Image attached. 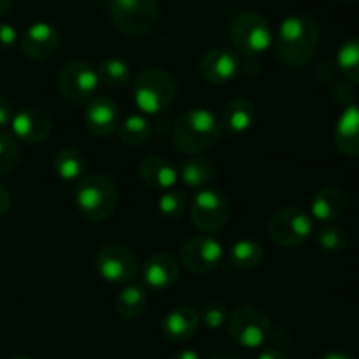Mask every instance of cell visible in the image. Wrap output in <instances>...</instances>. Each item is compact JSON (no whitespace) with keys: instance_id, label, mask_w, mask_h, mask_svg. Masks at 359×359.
Listing matches in <instances>:
<instances>
[{"instance_id":"6da1fadb","label":"cell","mask_w":359,"mask_h":359,"mask_svg":"<svg viewBox=\"0 0 359 359\" xmlns=\"http://www.w3.org/2000/svg\"><path fill=\"white\" fill-rule=\"evenodd\" d=\"M319 44V27L314 18L293 14L280 21L273 48L280 62L290 67H304L314 58Z\"/></svg>"},{"instance_id":"7a4b0ae2","label":"cell","mask_w":359,"mask_h":359,"mask_svg":"<svg viewBox=\"0 0 359 359\" xmlns=\"http://www.w3.org/2000/svg\"><path fill=\"white\" fill-rule=\"evenodd\" d=\"M221 119L210 109L195 107L182 112L172 132V142L182 154L196 156L221 139Z\"/></svg>"},{"instance_id":"3957f363","label":"cell","mask_w":359,"mask_h":359,"mask_svg":"<svg viewBox=\"0 0 359 359\" xmlns=\"http://www.w3.org/2000/svg\"><path fill=\"white\" fill-rule=\"evenodd\" d=\"M133 104L142 114L156 116L167 111L177 95V83L170 72L160 67L142 70L133 83Z\"/></svg>"},{"instance_id":"277c9868","label":"cell","mask_w":359,"mask_h":359,"mask_svg":"<svg viewBox=\"0 0 359 359\" xmlns=\"http://www.w3.org/2000/svg\"><path fill=\"white\" fill-rule=\"evenodd\" d=\"M77 210L91 223L109 219L118 205V189L112 179L104 174L83 177L76 188Z\"/></svg>"},{"instance_id":"5b68a950","label":"cell","mask_w":359,"mask_h":359,"mask_svg":"<svg viewBox=\"0 0 359 359\" xmlns=\"http://www.w3.org/2000/svg\"><path fill=\"white\" fill-rule=\"evenodd\" d=\"M230 41L245 58H258L273 44V34L263 16L242 13L230 27Z\"/></svg>"},{"instance_id":"8992f818","label":"cell","mask_w":359,"mask_h":359,"mask_svg":"<svg viewBox=\"0 0 359 359\" xmlns=\"http://www.w3.org/2000/svg\"><path fill=\"white\" fill-rule=\"evenodd\" d=\"M109 13L121 34L140 37L153 30L158 18V4L156 0H111Z\"/></svg>"},{"instance_id":"52a82bcc","label":"cell","mask_w":359,"mask_h":359,"mask_svg":"<svg viewBox=\"0 0 359 359\" xmlns=\"http://www.w3.org/2000/svg\"><path fill=\"white\" fill-rule=\"evenodd\" d=\"M228 332L231 339L244 349H259L269 342L272 335V325L262 309L255 305H244L237 309L228 319Z\"/></svg>"},{"instance_id":"ba28073f","label":"cell","mask_w":359,"mask_h":359,"mask_svg":"<svg viewBox=\"0 0 359 359\" xmlns=\"http://www.w3.org/2000/svg\"><path fill=\"white\" fill-rule=\"evenodd\" d=\"M97 69L86 60H72L62 67L58 74V91L69 104H88L98 90Z\"/></svg>"},{"instance_id":"9c48e42d","label":"cell","mask_w":359,"mask_h":359,"mask_svg":"<svg viewBox=\"0 0 359 359\" xmlns=\"http://www.w3.org/2000/svg\"><path fill=\"white\" fill-rule=\"evenodd\" d=\"M312 231V217L297 205L279 209L269 223L270 238L279 248H298L311 238Z\"/></svg>"},{"instance_id":"30bf717a","label":"cell","mask_w":359,"mask_h":359,"mask_svg":"<svg viewBox=\"0 0 359 359\" xmlns=\"http://www.w3.org/2000/svg\"><path fill=\"white\" fill-rule=\"evenodd\" d=\"M230 214L231 209L226 196L217 189L203 188L193 196L189 216L195 228L203 233H217L223 230L230 221Z\"/></svg>"},{"instance_id":"8fae6325","label":"cell","mask_w":359,"mask_h":359,"mask_svg":"<svg viewBox=\"0 0 359 359\" xmlns=\"http://www.w3.org/2000/svg\"><path fill=\"white\" fill-rule=\"evenodd\" d=\"M93 266L98 277L111 284H130L139 272L137 256L118 244L102 245L95 255Z\"/></svg>"},{"instance_id":"7c38bea8","label":"cell","mask_w":359,"mask_h":359,"mask_svg":"<svg viewBox=\"0 0 359 359\" xmlns=\"http://www.w3.org/2000/svg\"><path fill=\"white\" fill-rule=\"evenodd\" d=\"M224 248L209 235H195L188 238L181 249V265L193 273H207L221 265Z\"/></svg>"},{"instance_id":"4fadbf2b","label":"cell","mask_w":359,"mask_h":359,"mask_svg":"<svg viewBox=\"0 0 359 359\" xmlns=\"http://www.w3.org/2000/svg\"><path fill=\"white\" fill-rule=\"evenodd\" d=\"M242 69L241 58L231 49L216 48L207 53L200 62V72L207 83L214 86L228 84L238 76Z\"/></svg>"},{"instance_id":"5bb4252c","label":"cell","mask_w":359,"mask_h":359,"mask_svg":"<svg viewBox=\"0 0 359 359\" xmlns=\"http://www.w3.org/2000/svg\"><path fill=\"white\" fill-rule=\"evenodd\" d=\"M121 114L114 100L105 95L93 97L86 105L84 111V125L90 133L97 137H109L119 128Z\"/></svg>"},{"instance_id":"9a60e30c","label":"cell","mask_w":359,"mask_h":359,"mask_svg":"<svg viewBox=\"0 0 359 359\" xmlns=\"http://www.w3.org/2000/svg\"><path fill=\"white\" fill-rule=\"evenodd\" d=\"M20 46L27 58L41 62L58 51L60 32L46 21H37L25 30Z\"/></svg>"},{"instance_id":"2e32d148","label":"cell","mask_w":359,"mask_h":359,"mask_svg":"<svg viewBox=\"0 0 359 359\" xmlns=\"http://www.w3.org/2000/svg\"><path fill=\"white\" fill-rule=\"evenodd\" d=\"M53 128L51 118L44 111L35 107L21 109L20 112H14V118L11 121L14 139H20L27 144H41L49 137Z\"/></svg>"},{"instance_id":"e0dca14e","label":"cell","mask_w":359,"mask_h":359,"mask_svg":"<svg viewBox=\"0 0 359 359\" xmlns=\"http://www.w3.org/2000/svg\"><path fill=\"white\" fill-rule=\"evenodd\" d=\"M179 262L168 252H156L142 265V279L149 290L165 291L179 279Z\"/></svg>"},{"instance_id":"ac0fdd59","label":"cell","mask_w":359,"mask_h":359,"mask_svg":"<svg viewBox=\"0 0 359 359\" xmlns=\"http://www.w3.org/2000/svg\"><path fill=\"white\" fill-rule=\"evenodd\" d=\"M198 312L186 305L172 309L161 321L163 335L172 342H186V340L193 339L198 332Z\"/></svg>"},{"instance_id":"d6986e66","label":"cell","mask_w":359,"mask_h":359,"mask_svg":"<svg viewBox=\"0 0 359 359\" xmlns=\"http://www.w3.org/2000/svg\"><path fill=\"white\" fill-rule=\"evenodd\" d=\"M139 175L144 184L161 191H168L179 181V170L175 165L163 156H147L139 165Z\"/></svg>"},{"instance_id":"ffe728a7","label":"cell","mask_w":359,"mask_h":359,"mask_svg":"<svg viewBox=\"0 0 359 359\" xmlns=\"http://www.w3.org/2000/svg\"><path fill=\"white\" fill-rule=\"evenodd\" d=\"M335 147L346 156H359V105H347L337 119L333 132Z\"/></svg>"},{"instance_id":"44dd1931","label":"cell","mask_w":359,"mask_h":359,"mask_svg":"<svg viewBox=\"0 0 359 359\" xmlns=\"http://www.w3.org/2000/svg\"><path fill=\"white\" fill-rule=\"evenodd\" d=\"M256 119V109L248 97H235L224 107L221 126L228 135H244L251 130Z\"/></svg>"},{"instance_id":"7402d4cb","label":"cell","mask_w":359,"mask_h":359,"mask_svg":"<svg viewBox=\"0 0 359 359\" xmlns=\"http://www.w3.org/2000/svg\"><path fill=\"white\" fill-rule=\"evenodd\" d=\"M347 209V195L339 188H323L311 202L312 219L321 223H333Z\"/></svg>"},{"instance_id":"603a6c76","label":"cell","mask_w":359,"mask_h":359,"mask_svg":"<svg viewBox=\"0 0 359 359\" xmlns=\"http://www.w3.org/2000/svg\"><path fill=\"white\" fill-rule=\"evenodd\" d=\"M86 168V161L81 151L72 149V147H63L53 158V170L56 177L63 182L79 181Z\"/></svg>"},{"instance_id":"cb8c5ba5","label":"cell","mask_w":359,"mask_h":359,"mask_svg":"<svg viewBox=\"0 0 359 359\" xmlns=\"http://www.w3.org/2000/svg\"><path fill=\"white\" fill-rule=\"evenodd\" d=\"M216 175V168L209 158L203 156H193L191 160L186 161L179 170V177L189 188L203 189L214 181Z\"/></svg>"},{"instance_id":"d4e9b609","label":"cell","mask_w":359,"mask_h":359,"mask_svg":"<svg viewBox=\"0 0 359 359\" xmlns=\"http://www.w3.org/2000/svg\"><path fill=\"white\" fill-rule=\"evenodd\" d=\"M263 259H265V251H263L259 242H256L255 238H238V241L230 248V262L231 265H235L237 269H258L263 263Z\"/></svg>"},{"instance_id":"484cf974","label":"cell","mask_w":359,"mask_h":359,"mask_svg":"<svg viewBox=\"0 0 359 359\" xmlns=\"http://www.w3.org/2000/svg\"><path fill=\"white\" fill-rule=\"evenodd\" d=\"M147 305V293L142 286L126 284L116 298V311L125 319H137L144 314Z\"/></svg>"},{"instance_id":"4316f807","label":"cell","mask_w":359,"mask_h":359,"mask_svg":"<svg viewBox=\"0 0 359 359\" xmlns=\"http://www.w3.org/2000/svg\"><path fill=\"white\" fill-rule=\"evenodd\" d=\"M151 132L153 128H151L149 119L142 114H130L123 119V123H119V137H121V142L128 147L146 144Z\"/></svg>"},{"instance_id":"83f0119b","label":"cell","mask_w":359,"mask_h":359,"mask_svg":"<svg viewBox=\"0 0 359 359\" xmlns=\"http://www.w3.org/2000/svg\"><path fill=\"white\" fill-rule=\"evenodd\" d=\"M100 83L107 84L111 88H121L130 83L132 70L130 65L121 58H107L98 65L97 69Z\"/></svg>"},{"instance_id":"f1b7e54d","label":"cell","mask_w":359,"mask_h":359,"mask_svg":"<svg viewBox=\"0 0 359 359\" xmlns=\"http://www.w3.org/2000/svg\"><path fill=\"white\" fill-rule=\"evenodd\" d=\"M337 67L351 81L359 84V39H349L337 53Z\"/></svg>"},{"instance_id":"f546056e","label":"cell","mask_w":359,"mask_h":359,"mask_svg":"<svg viewBox=\"0 0 359 359\" xmlns=\"http://www.w3.org/2000/svg\"><path fill=\"white\" fill-rule=\"evenodd\" d=\"M188 207V195L182 189H168L158 198L156 209L165 219H177Z\"/></svg>"},{"instance_id":"4dcf8cb0","label":"cell","mask_w":359,"mask_h":359,"mask_svg":"<svg viewBox=\"0 0 359 359\" xmlns=\"http://www.w3.org/2000/svg\"><path fill=\"white\" fill-rule=\"evenodd\" d=\"M316 242L319 248L326 252H340L347 245V233L339 226H328L321 228L316 235Z\"/></svg>"},{"instance_id":"1f68e13d","label":"cell","mask_w":359,"mask_h":359,"mask_svg":"<svg viewBox=\"0 0 359 359\" xmlns=\"http://www.w3.org/2000/svg\"><path fill=\"white\" fill-rule=\"evenodd\" d=\"M20 160V147L11 133L0 132V177L7 175Z\"/></svg>"},{"instance_id":"d6a6232c","label":"cell","mask_w":359,"mask_h":359,"mask_svg":"<svg viewBox=\"0 0 359 359\" xmlns=\"http://www.w3.org/2000/svg\"><path fill=\"white\" fill-rule=\"evenodd\" d=\"M200 325H203L209 330H219L224 323L228 321L226 318V309L219 304H210L202 309L198 314Z\"/></svg>"},{"instance_id":"836d02e7","label":"cell","mask_w":359,"mask_h":359,"mask_svg":"<svg viewBox=\"0 0 359 359\" xmlns=\"http://www.w3.org/2000/svg\"><path fill=\"white\" fill-rule=\"evenodd\" d=\"M18 32L13 25L0 23V49H9L11 46L16 44Z\"/></svg>"},{"instance_id":"e575fe53","label":"cell","mask_w":359,"mask_h":359,"mask_svg":"<svg viewBox=\"0 0 359 359\" xmlns=\"http://www.w3.org/2000/svg\"><path fill=\"white\" fill-rule=\"evenodd\" d=\"M14 118V109L13 104H11L9 98L2 97L0 95V128H6V126H11V121Z\"/></svg>"},{"instance_id":"d590c367","label":"cell","mask_w":359,"mask_h":359,"mask_svg":"<svg viewBox=\"0 0 359 359\" xmlns=\"http://www.w3.org/2000/svg\"><path fill=\"white\" fill-rule=\"evenodd\" d=\"M11 205H13V198H11L9 189L4 184H0V217L9 212Z\"/></svg>"},{"instance_id":"8d00e7d4","label":"cell","mask_w":359,"mask_h":359,"mask_svg":"<svg viewBox=\"0 0 359 359\" xmlns=\"http://www.w3.org/2000/svg\"><path fill=\"white\" fill-rule=\"evenodd\" d=\"M258 359H291V358L287 356L286 353H283L280 349H276V347H272V349L262 351V353L258 354Z\"/></svg>"},{"instance_id":"74e56055","label":"cell","mask_w":359,"mask_h":359,"mask_svg":"<svg viewBox=\"0 0 359 359\" xmlns=\"http://www.w3.org/2000/svg\"><path fill=\"white\" fill-rule=\"evenodd\" d=\"M319 359H354L351 354L344 353V351H328V353L323 354Z\"/></svg>"},{"instance_id":"f35d334b","label":"cell","mask_w":359,"mask_h":359,"mask_svg":"<svg viewBox=\"0 0 359 359\" xmlns=\"http://www.w3.org/2000/svg\"><path fill=\"white\" fill-rule=\"evenodd\" d=\"M172 359H202L196 351H191V349H186V351H181V353L174 354Z\"/></svg>"},{"instance_id":"ab89813d","label":"cell","mask_w":359,"mask_h":359,"mask_svg":"<svg viewBox=\"0 0 359 359\" xmlns=\"http://www.w3.org/2000/svg\"><path fill=\"white\" fill-rule=\"evenodd\" d=\"M210 359H244V358H241V356H238V354L221 353V354H216V356H212Z\"/></svg>"},{"instance_id":"60d3db41","label":"cell","mask_w":359,"mask_h":359,"mask_svg":"<svg viewBox=\"0 0 359 359\" xmlns=\"http://www.w3.org/2000/svg\"><path fill=\"white\" fill-rule=\"evenodd\" d=\"M11 2H13V0H0V14L6 13V11L9 9Z\"/></svg>"},{"instance_id":"b9f144b4","label":"cell","mask_w":359,"mask_h":359,"mask_svg":"<svg viewBox=\"0 0 359 359\" xmlns=\"http://www.w3.org/2000/svg\"><path fill=\"white\" fill-rule=\"evenodd\" d=\"M11 359H32V358H28V356H14V358H11Z\"/></svg>"}]
</instances>
